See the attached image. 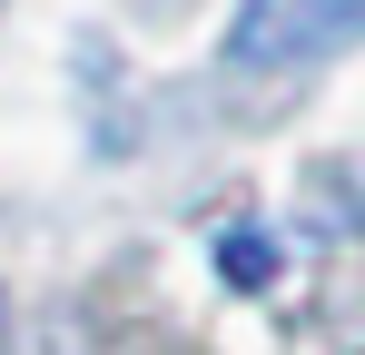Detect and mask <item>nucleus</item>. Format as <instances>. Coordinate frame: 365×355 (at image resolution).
Instances as JSON below:
<instances>
[{"mask_svg":"<svg viewBox=\"0 0 365 355\" xmlns=\"http://www.w3.org/2000/svg\"><path fill=\"white\" fill-rule=\"evenodd\" d=\"M365 30V0H247L237 30H227V59L237 69H297V59H326Z\"/></svg>","mask_w":365,"mask_h":355,"instance_id":"f257e3e1","label":"nucleus"},{"mask_svg":"<svg viewBox=\"0 0 365 355\" xmlns=\"http://www.w3.org/2000/svg\"><path fill=\"white\" fill-rule=\"evenodd\" d=\"M217 267L227 277H267V237H217Z\"/></svg>","mask_w":365,"mask_h":355,"instance_id":"f03ea898","label":"nucleus"}]
</instances>
